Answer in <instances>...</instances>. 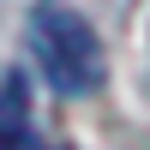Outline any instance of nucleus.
Returning <instances> with one entry per match:
<instances>
[{"mask_svg": "<svg viewBox=\"0 0 150 150\" xmlns=\"http://www.w3.org/2000/svg\"><path fill=\"white\" fill-rule=\"evenodd\" d=\"M30 144V90H24V72L0 78V150H24Z\"/></svg>", "mask_w": 150, "mask_h": 150, "instance_id": "f03ea898", "label": "nucleus"}, {"mask_svg": "<svg viewBox=\"0 0 150 150\" xmlns=\"http://www.w3.org/2000/svg\"><path fill=\"white\" fill-rule=\"evenodd\" d=\"M30 48H36L42 78L54 84L60 96H90L96 84L108 78V60H102L96 30L84 24V12L60 6V0L36 6V18H30Z\"/></svg>", "mask_w": 150, "mask_h": 150, "instance_id": "f257e3e1", "label": "nucleus"}]
</instances>
